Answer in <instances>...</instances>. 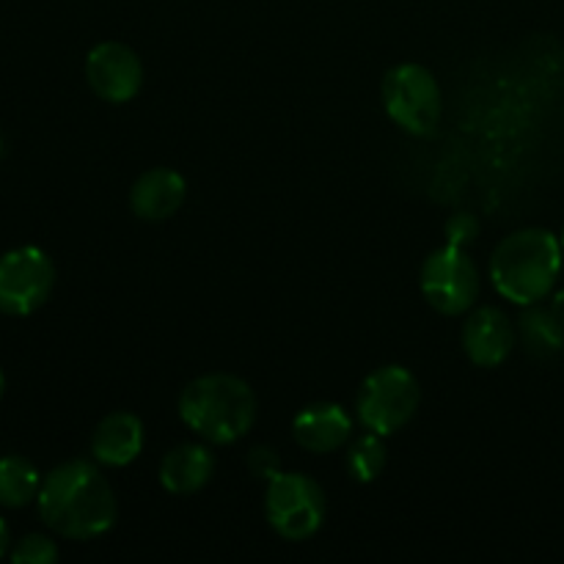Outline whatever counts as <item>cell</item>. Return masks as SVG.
I'll use <instances>...</instances> for the list:
<instances>
[{"label": "cell", "instance_id": "1", "mask_svg": "<svg viewBox=\"0 0 564 564\" xmlns=\"http://www.w3.org/2000/svg\"><path fill=\"white\" fill-rule=\"evenodd\" d=\"M39 516L66 540H94L116 523V496L94 463L69 460L42 479Z\"/></svg>", "mask_w": 564, "mask_h": 564}, {"label": "cell", "instance_id": "2", "mask_svg": "<svg viewBox=\"0 0 564 564\" xmlns=\"http://www.w3.org/2000/svg\"><path fill=\"white\" fill-rule=\"evenodd\" d=\"M180 416L209 444H235L257 422V394L237 375H202L182 389Z\"/></svg>", "mask_w": 564, "mask_h": 564}, {"label": "cell", "instance_id": "3", "mask_svg": "<svg viewBox=\"0 0 564 564\" xmlns=\"http://www.w3.org/2000/svg\"><path fill=\"white\" fill-rule=\"evenodd\" d=\"M562 273V242L549 229H521L496 246L490 279L499 295L518 306L540 303Z\"/></svg>", "mask_w": 564, "mask_h": 564}, {"label": "cell", "instance_id": "4", "mask_svg": "<svg viewBox=\"0 0 564 564\" xmlns=\"http://www.w3.org/2000/svg\"><path fill=\"white\" fill-rule=\"evenodd\" d=\"M419 400V380L408 372L405 367H380L369 375L358 389L356 411L358 419L367 430L378 435H394L416 416Z\"/></svg>", "mask_w": 564, "mask_h": 564}, {"label": "cell", "instance_id": "5", "mask_svg": "<svg viewBox=\"0 0 564 564\" xmlns=\"http://www.w3.org/2000/svg\"><path fill=\"white\" fill-rule=\"evenodd\" d=\"M325 510H328L325 490L306 474L279 471L268 482L264 516L275 534H281L284 540L301 543V540L317 534L325 521Z\"/></svg>", "mask_w": 564, "mask_h": 564}, {"label": "cell", "instance_id": "6", "mask_svg": "<svg viewBox=\"0 0 564 564\" xmlns=\"http://www.w3.org/2000/svg\"><path fill=\"white\" fill-rule=\"evenodd\" d=\"M386 113L411 135H433L441 124V88L422 64H400L383 77Z\"/></svg>", "mask_w": 564, "mask_h": 564}, {"label": "cell", "instance_id": "7", "mask_svg": "<svg viewBox=\"0 0 564 564\" xmlns=\"http://www.w3.org/2000/svg\"><path fill=\"white\" fill-rule=\"evenodd\" d=\"M479 270L463 248L446 246L422 264V292L435 312L446 317L468 312L479 297Z\"/></svg>", "mask_w": 564, "mask_h": 564}, {"label": "cell", "instance_id": "8", "mask_svg": "<svg viewBox=\"0 0 564 564\" xmlns=\"http://www.w3.org/2000/svg\"><path fill=\"white\" fill-rule=\"evenodd\" d=\"M55 268L42 248L22 246L0 257V312L25 317L47 303Z\"/></svg>", "mask_w": 564, "mask_h": 564}, {"label": "cell", "instance_id": "9", "mask_svg": "<svg viewBox=\"0 0 564 564\" xmlns=\"http://www.w3.org/2000/svg\"><path fill=\"white\" fill-rule=\"evenodd\" d=\"M86 80L105 102H130L143 86V64L132 47L121 42H102L88 53Z\"/></svg>", "mask_w": 564, "mask_h": 564}, {"label": "cell", "instance_id": "10", "mask_svg": "<svg viewBox=\"0 0 564 564\" xmlns=\"http://www.w3.org/2000/svg\"><path fill=\"white\" fill-rule=\"evenodd\" d=\"M463 350L477 367H499L516 347V325L501 308L482 306L463 323Z\"/></svg>", "mask_w": 564, "mask_h": 564}, {"label": "cell", "instance_id": "11", "mask_svg": "<svg viewBox=\"0 0 564 564\" xmlns=\"http://www.w3.org/2000/svg\"><path fill=\"white\" fill-rule=\"evenodd\" d=\"M352 419L336 402H314L303 408L292 422V435L297 446L312 455H328V452L341 449L350 441Z\"/></svg>", "mask_w": 564, "mask_h": 564}, {"label": "cell", "instance_id": "12", "mask_svg": "<svg viewBox=\"0 0 564 564\" xmlns=\"http://www.w3.org/2000/svg\"><path fill=\"white\" fill-rule=\"evenodd\" d=\"M143 449V422L135 413L116 411L94 427L91 455L102 466H130Z\"/></svg>", "mask_w": 564, "mask_h": 564}, {"label": "cell", "instance_id": "13", "mask_svg": "<svg viewBox=\"0 0 564 564\" xmlns=\"http://www.w3.org/2000/svg\"><path fill=\"white\" fill-rule=\"evenodd\" d=\"M187 185L174 169H152L135 180L130 191V207L141 220H169L185 202Z\"/></svg>", "mask_w": 564, "mask_h": 564}, {"label": "cell", "instance_id": "14", "mask_svg": "<svg viewBox=\"0 0 564 564\" xmlns=\"http://www.w3.org/2000/svg\"><path fill=\"white\" fill-rule=\"evenodd\" d=\"M215 457L202 444H180L160 463V482L169 494L191 496L213 479Z\"/></svg>", "mask_w": 564, "mask_h": 564}, {"label": "cell", "instance_id": "15", "mask_svg": "<svg viewBox=\"0 0 564 564\" xmlns=\"http://www.w3.org/2000/svg\"><path fill=\"white\" fill-rule=\"evenodd\" d=\"M518 334L523 347L538 358H551L564 350V323L556 317L554 308H545L540 303L523 308L518 317Z\"/></svg>", "mask_w": 564, "mask_h": 564}, {"label": "cell", "instance_id": "16", "mask_svg": "<svg viewBox=\"0 0 564 564\" xmlns=\"http://www.w3.org/2000/svg\"><path fill=\"white\" fill-rule=\"evenodd\" d=\"M39 488H42V477L31 460L20 455L0 457V507H9V510L28 507L36 501Z\"/></svg>", "mask_w": 564, "mask_h": 564}, {"label": "cell", "instance_id": "17", "mask_svg": "<svg viewBox=\"0 0 564 564\" xmlns=\"http://www.w3.org/2000/svg\"><path fill=\"white\" fill-rule=\"evenodd\" d=\"M347 471L356 482H375V479L383 474L386 468V444L383 435L378 433H364L361 438H356L347 449Z\"/></svg>", "mask_w": 564, "mask_h": 564}, {"label": "cell", "instance_id": "18", "mask_svg": "<svg viewBox=\"0 0 564 564\" xmlns=\"http://www.w3.org/2000/svg\"><path fill=\"white\" fill-rule=\"evenodd\" d=\"M58 560V545L44 534H28L11 551L14 564H53Z\"/></svg>", "mask_w": 564, "mask_h": 564}, {"label": "cell", "instance_id": "19", "mask_svg": "<svg viewBox=\"0 0 564 564\" xmlns=\"http://www.w3.org/2000/svg\"><path fill=\"white\" fill-rule=\"evenodd\" d=\"M446 246L466 248L477 240L479 235V218L471 213H457L446 220Z\"/></svg>", "mask_w": 564, "mask_h": 564}, {"label": "cell", "instance_id": "20", "mask_svg": "<svg viewBox=\"0 0 564 564\" xmlns=\"http://www.w3.org/2000/svg\"><path fill=\"white\" fill-rule=\"evenodd\" d=\"M248 468H251V474L257 479H273L279 474V457H275V452L270 446H257L251 452V457H248Z\"/></svg>", "mask_w": 564, "mask_h": 564}, {"label": "cell", "instance_id": "21", "mask_svg": "<svg viewBox=\"0 0 564 564\" xmlns=\"http://www.w3.org/2000/svg\"><path fill=\"white\" fill-rule=\"evenodd\" d=\"M9 543H11L9 527H6V521L0 518V556H6V551H9Z\"/></svg>", "mask_w": 564, "mask_h": 564}, {"label": "cell", "instance_id": "22", "mask_svg": "<svg viewBox=\"0 0 564 564\" xmlns=\"http://www.w3.org/2000/svg\"><path fill=\"white\" fill-rule=\"evenodd\" d=\"M551 308H554L556 317H560L562 323H564V290H562V292H556V295H554V303H551Z\"/></svg>", "mask_w": 564, "mask_h": 564}, {"label": "cell", "instance_id": "23", "mask_svg": "<svg viewBox=\"0 0 564 564\" xmlns=\"http://www.w3.org/2000/svg\"><path fill=\"white\" fill-rule=\"evenodd\" d=\"M3 391H6V375L3 369H0V400H3Z\"/></svg>", "mask_w": 564, "mask_h": 564}, {"label": "cell", "instance_id": "24", "mask_svg": "<svg viewBox=\"0 0 564 564\" xmlns=\"http://www.w3.org/2000/svg\"><path fill=\"white\" fill-rule=\"evenodd\" d=\"M0 154H3V135H0Z\"/></svg>", "mask_w": 564, "mask_h": 564}, {"label": "cell", "instance_id": "25", "mask_svg": "<svg viewBox=\"0 0 564 564\" xmlns=\"http://www.w3.org/2000/svg\"><path fill=\"white\" fill-rule=\"evenodd\" d=\"M562 246H564V231H562Z\"/></svg>", "mask_w": 564, "mask_h": 564}]
</instances>
